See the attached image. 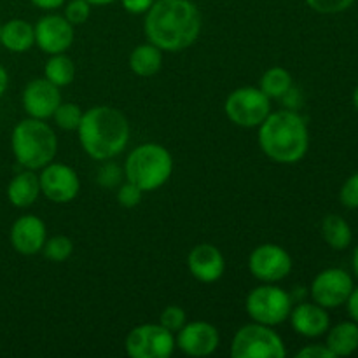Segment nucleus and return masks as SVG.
I'll return each mask as SVG.
<instances>
[{
	"mask_svg": "<svg viewBox=\"0 0 358 358\" xmlns=\"http://www.w3.org/2000/svg\"><path fill=\"white\" fill-rule=\"evenodd\" d=\"M41 192L52 203H70L77 198L80 189V180L76 171L62 163H49L42 168L38 175Z\"/></svg>",
	"mask_w": 358,
	"mask_h": 358,
	"instance_id": "nucleus-12",
	"label": "nucleus"
},
{
	"mask_svg": "<svg viewBox=\"0 0 358 358\" xmlns=\"http://www.w3.org/2000/svg\"><path fill=\"white\" fill-rule=\"evenodd\" d=\"M352 266H353V273H355L357 278H358V247L355 248V252H353V261H352Z\"/></svg>",
	"mask_w": 358,
	"mask_h": 358,
	"instance_id": "nucleus-39",
	"label": "nucleus"
},
{
	"mask_svg": "<svg viewBox=\"0 0 358 358\" xmlns=\"http://www.w3.org/2000/svg\"><path fill=\"white\" fill-rule=\"evenodd\" d=\"M327 348L334 357H348L358 350V324L357 322H341V324L329 327Z\"/></svg>",
	"mask_w": 358,
	"mask_h": 358,
	"instance_id": "nucleus-21",
	"label": "nucleus"
},
{
	"mask_svg": "<svg viewBox=\"0 0 358 358\" xmlns=\"http://www.w3.org/2000/svg\"><path fill=\"white\" fill-rule=\"evenodd\" d=\"M38 194H41V182L34 170L21 171L7 185V198H9L10 205H14L16 208L31 206L38 199Z\"/></svg>",
	"mask_w": 358,
	"mask_h": 358,
	"instance_id": "nucleus-19",
	"label": "nucleus"
},
{
	"mask_svg": "<svg viewBox=\"0 0 358 358\" xmlns=\"http://www.w3.org/2000/svg\"><path fill=\"white\" fill-rule=\"evenodd\" d=\"M30 2L42 10H52L62 7L65 3V0H30Z\"/></svg>",
	"mask_w": 358,
	"mask_h": 358,
	"instance_id": "nucleus-37",
	"label": "nucleus"
},
{
	"mask_svg": "<svg viewBox=\"0 0 358 358\" xmlns=\"http://www.w3.org/2000/svg\"><path fill=\"white\" fill-rule=\"evenodd\" d=\"M145 37L161 51H182L201 31V13L191 0H154L145 13Z\"/></svg>",
	"mask_w": 358,
	"mask_h": 358,
	"instance_id": "nucleus-1",
	"label": "nucleus"
},
{
	"mask_svg": "<svg viewBox=\"0 0 358 358\" xmlns=\"http://www.w3.org/2000/svg\"><path fill=\"white\" fill-rule=\"evenodd\" d=\"M259 145L276 163H297L306 156L310 147L306 122L292 110L273 112L259 126Z\"/></svg>",
	"mask_w": 358,
	"mask_h": 358,
	"instance_id": "nucleus-3",
	"label": "nucleus"
},
{
	"mask_svg": "<svg viewBox=\"0 0 358 358\" xmlns=\"http://www.w3.org/2000/svg\"><path fill=\"white\" fill-rule=\"evenodd\" d=\"M143 191L135 185L133 182H126V184L119 185L117 189V203L124 208H135L140 201H142Z\"/></svg>",
	"mask_w": 358,
	"mask_h": 358,
	"instance_id": "nucleus-31",
	"label": "nucleus"
},
{
	"mask_svg": "<svg viewBox=\"0 0 358 358\" xmlns=\"http://www.w3.org/2000/svg\"><path fill=\"white\" fill-rule=\"evenodd\" d=\"M245 308H247L248 317L254 322L275 327L290 317L292 296L273 283H264V285L255 287L248 294Z\"/></svg>",
	"mask_w": 358,
	"mask_h": 358,
	"instance_id": "nucleus-7",
	"label": "nucleus"
},
{
	"mask_svg": "<svg viewBox=\"0 0 358 358\" xmlns=\"http://www.w3.org/2000/svg\"><path fill=\"white\" fill-rule=\"evenodd\" d=\"M339 199L346 208H358V171L343 184L341 191H339Z\"/></svg>",
	"mask_w": 358,
	"mask_h": 358,
	"instance_id": "nucleus-32",
	"label": "nucleus"
},
{
	"mask_svg": "<svg viewBox=\"0 0 358 358\" xmlns=\"http://www.w3.org/2000/svg\"><path fill=\"white\" fill-rule=\"evenodd\" d=\"M185 320H187V315H185V311L182 310L180 306H173V304L168 308H164L163 313H161V317H159V324L163 325L164 329H168L170 332H173V334L175 332L180 331V329L187 324Z\"/></svg>",
	"mask_w": 358,
	"mask_h": 358,
	"instance_id": "nucleus-28",
	"label": "nucleus"
},
{
	"mask_svg": "<svg viewBox=\"0 0 358 358\" xmlns=\"http://www.w3.org/2000/svg\"><path fill=\"white\" fill-rule=\"evenodd\" d=\"M308 6L320 14H339L348 10L355 0H306Z\"/></svg>",
	"mask_w": 358,
	"mask_h": 358,
	"instance_id": "nucleus-30",
	"label": "nucleus"
},
{
	"mask_svg": "<svg viewBox=\"0 0 358 358\" xmlns=\"http://www.w3.org/2000/svg\"><path fill=\"white\" fill-rule=\"evenodd\" d=\"M121 178H122V171L117 164L105 163L103 166L98 170L96 180L101 187L112 189V187H115V185L121 184Z\"/></svg>",
	"mask_w": 358,
	"mask_h": 358,
	"instance_id": "nucleus-33",
	"label": "nucleus"
},
{
	"mask_svg": "<svg viewBox=\"0 0 358 358\" xmlns=\"http://www.w3.org/2000/svg\"><path fill=\"white\" fill-rule=\"evenodd\" d=\"M23 108L27 114L34 119H49L52 117L58 105L62 103V93L59 87L49 83L48 79H34L24 86L23 90Z\"/></svg>",
	"mask_w": 358,
	"mask_h": 358,
	"instance_id": "nucleus-15",
	"label": "nucleus"
},
{
	"mask_svg": "<svg viewBox=\"0 0 358 358\" xmlns=\"http://www.w3.org/2000/svg\"><path fill=\"white\" fill-rule=\"evenodd\" d=\"M44 77L58 87L69 86L73 80V77H76V65H73V62L65 52L51 55V58L45 63Z\"/></svg>",
	"mask_w": 358,
	"mask_h": 358,
	"instance_id": "nucleus-25",
	"label": "nucleus"
},
{
	"mask_svg": "<svg viewBox=\"0 0 358 358\" xmlns=\"http://www.w3.org/2000/svg\"><path fill=\"white\" fill-rule=\"evenodd\" d=\"M45 224L37 215H23L10 227V245L21 255H35L45 243Z\"/></svg>",
	"mask_w": 358,
	"mask_h": 358,
	"instance_id": "nucleus-17",
	"label": "nucleus"
},
{
	"mask_svg": "<svg viewBox=\"0 0 358 358\" xmlns=\"http://www.w3.org/2000/svg\"><path fill=\"white\" fill-rule=\"evenodd\" d=\"M285 355L282 338L269 325L257 322L243 325L231 343L233 358H283Z\"/></svg>",
	"mask_w": 358,
	"mask_h": 358,
	"instance_id": "nucleus-6",
	"label": "nucleus"
},
{
	"mask_svg": "<svg viewBox=\"0 0 358 358\" xmlns=\"http://www.w3.org/2000/svg\"><path fill=\"white\" fill-rule=\"evenodd\" d=\"M0 44L10 52H24L35 44V28L28 21L9 20L0 24Z\"/></svg>",
	"mask_w": 358,
	"mask_h": 358,
	"instance_id": "nucleus-20",
	"label": "nucleus"
},
{
	"mask_svg": "<svg viewBox=\"0 0 358 358\" xmlns=\"http://www.w3.org/2000/svg\"><path fill=\"white\" fill-rule=\"evenodd\" d=\"M42 252H44V257L48 259V261L63 262L72 255L73 243L70 238L58 234V236H52L49 238V240H45Z\"/></svg>",
	"mask_w": 358,
	"mask_h": 358,
	"instance_id": "nucleus-26",
	"label": "nucleus"
},
{
	"mask_svg": "<svg viewBox=\"0 0 358 358\" xmlns=\"http://www.w3.org/2000/svg\"><path fill=\"white\" fill-rule=\"evenodd\" d=\"M175 336L161 324H143L126 338V353L131 358H168L175 352Z\"/></svg>",
	"mask_w": 358,
	"mask_h": 358,
	"instance_id": "nucleus-9",
	"label": "nucleus"
},
{
	"mask_svg": "<svg viewBox=\"0 0 358 358\" xmlns=\"http://www.w3.org/2000/svg\"><path fill=\"white\" fill-rule=\"evenodd\" d=\"M35 44L48 55L65 52L73 42V24L65 16L48 14L35 24Z\"/></svg>",
	"mask_w": 358,
	"mask_h": 358,
	"instance_id": "nucleus-13",
	"label": "nucleus"
},
{
	"mask_svg": "<svg viewBox=\"0 0 358 358\" xmlns=\"http://www.w3.org/2000/svg\"><path fill=\"white\" fill-rule=\"evenodd\" d=\"M297 358H336L327 345H310L297 352Z\"/></svg>",
	"mask_w": 358,
	"mask_h": 358,
	"instance_id": "nucleus-34",
	"label": "nucleus"
},
{
	"mask_svg": "<svg viewBox=\"0 0 358 358\" xmlns=\"http://www.w3.org/2000/svg\"><path fill=\"white\" fill-rule=\"evenodd\" d=\"M346 308H348V315L352 317V320L358 324V287H353L352 294L346 301Z\"/></svg>",
	"mask_w": 358,
	"mask_h": 358,
	"instance_id": "nucleus-36",
	"label": "nucleus"
},
{
	"mask_svg": "<svg viewBox=\"0 0 358 358\" xmlns=\"http://www.w3.org/2000/svg\"><path fill=\"white\" fill-rule=\"evenodd\" d=\"M248 269L255 278L264 283L282 282L292 271V257L280 245H259L250 254Z\"/></svg>",
	"mask_w": 358,
	"mask_h": 358,
	"instance_id": "nucleus-10",
	"label": "nucleus"
},
{
	"mask_svg": "<svg viewBox=\"0 0 358 358\" xmlns=\"http://www.w3.org/2000/svg\"><path fill=\"white\" fill-rule=\"evenodd\" d=\"M271 114V98L261 87H238L227 96L226 115L233 124L241 128H255Z\"/></svg>",
	"mask_w": 358,
	"mask_h": 358,
	"instance_id": "nucleus-8",
	"label": "nucleus"
},
{
	"mask_svg": "<svg viewBox=\"0 0 358 358\" xmlns=\"http://www.w3.org/2000/svg\"><path fill=\"white\" fill-rule=\"evenodd\" d=\"M220 334L208 322H191L177 332L175 345L189 357H208L219 348Z\"/></svg>",
	"mask_w": 358,
	"mask_h": 358,
	"instance_id": "nucleus-14",
	"label": "nucleus"
},
{
	"mask_svg": "<svg viewBox=\"0 0 358 358\" xmlns=\"http://www.w3.org/2000/svg\"><path fill=\"white\" fill-rule=\"evenodd\" d=\"M7 86H9V76H7V70L0 65V98L6 94Z\"/></svg>",
	"mask_w": 358,
	"mask_h": 358,
	"instance_id": "nucleus-38",
	"label": "nucleus"
},
{
	"mask_svg": "<svg viewBox=\"0 0 358 358\" xmlns=\"http://www.w3.org/2000/svg\"><path fill=\"white\" fill-rule=\"evenodd\" d=\"M84 112L80 110V107L77 103H72V101H66V103H59L58 108L55 110L52 117H55V122L65 131H73V129L79 128L80 119H83Z\"/></svg>",
	"mask_w": 358,
	"mask_h": 358,
	"instance_id": "nucleus-27",
	"label": "nucleus"
},
{
	"mask_svg": "<svg viewBox=\"0 0 358 358\" xmlns=\"http://www.w3.org/2000/svg\"><path fill=\"white\" fill-rule=\"evenodd\" d=\"M122 7L131 14H145L154 3V0H121Z\"/></svg>",
	"mask_w": 358,
	"mask_h": 358,
	"instance_id": "nucleus-35",
	"label": "nucleus"
},
{
	"mask_svg": "<svg viewBox=\"0 0 358 358\" xmlns=\"http://www.w3.org/2000/svg\"><path fill=\"white\" fill-rule=\"evenodd\" d=\"M292 329L303 338H320L331 327L327 310L317 303H301L290 311Z\"/></svg>",
	"mask_w": 358,
	"mask_h": 358,
	"instance_id": "nucleus-18",
	"label": "nucleus"
},
{
	"mask_svg": "<svg viewBox=\"0 0 358 358\" xmlns=\"http://www.w3.org/2000/svg\"><path fill=\"white\" fill-rule=\"evenodd\" d=\"M77 133L87 156L96 161H108L128 145L129 124L121 110L100 105L84 112Z\"/></svg>",
	"mask_w": 358,
	"mask_h": 358,
	"instance_id": "nucleus-2",
	"label": "nucleus"
},
{
	"mask_svg": "<svg viewBox=\"0 0 358 358\" xmlns=\"http://www.w3.org/2000/svg\"><path fill=\"white\" fill-rule=\"evenodd\" d=\"M86 2H90L91 6H108V3L115 2V0H86Z\"/></svg>",
	"mask_w": 358,
	"mask_h": 358,
	"instance_id": "nucleus-40",
	"label": "nucleus"
},
{
	"mask_svg": "<svg viewBox=\"0 0 358 358\" xmlns=\"http://www.w3.org/2000/svg\"><path fill=\"white\" fill-rule=\"evenodd\" d=\"M187 268L198 282L213 283L222 278L226 261L219 248L210 243H201L189 252Z\"/></svg>",
	"mask_w": 358,
	"mask_h": 358,
	"instance_id": "nucleus-16",
	"label": "nucleus"
},
{
	"mask_svg": "<svg viewBox=\"0 0 358 358\" xmlns=\"http://www.w3.org/2000/svg\"><path fill=\"white\" fill-rule=\"evenodd\" d=\"M161 66H163V51L150 42L136 45L129 55V69L140 77L154 76L159 72Z\"/></svg>",
	"mask_w": 358,
	"mask_h": 358,
	"instance_id": "nucleus-22",
	"label": "nucleus"
},
{
	"mask_svg": "<svg viewBox=\"0 0 358 358\" xmlns=\"http://www.w3.org/2000/svg\"><path fill=\"white\" fill-rule=\"evenodd\" d=\"M10 147L17 163L27 170H42L56 156L58 140L42 119L28 117L17 122L10 135Z\"/></svg>",
	"mask_w": 358,
	"mask_h": 358,
	"instance_id": "nucleus-4",
	"label": "nucleus"
},
{
	"mask_svg": "<svg viewBox=\"0 0 358 358\" xmlns=\"http://www.w3.org/2000/svg\"><path fill=\"white\" fill-rule=\"evenodd\" d=\"M173 171V157L159 143H142L129 152L124 175L143 192L156 191L168 182Z\"/></svg>",
	"mask_w": 358,
	"mask_h": 358,
	"instance_id": "nucleus-5",
	"label": "nucleus"
},
{
	"mask_svg": "<svg viewBox=\"0 0 358 358\" xmlns=\"http://www.w3.org/2000/svg\"><path fill=\"white\" fill-rule=\"evenodd\" d=\"M353 105H355V108L358 110V84H357L355 91H353Z\"/></svg>",
	"mask_w": 358,
	"mask_h": 358,
	"instance_id": "nucleus-41",
	"label": "nucleus"
},
{
	"mask_svg": "<svg viewBox=\"0 0 358 358\" xmlns=\"http://www.w3.org/2000/svg\"><path fill=\"white\" fill-rule=\"evenodd\" d=\"M322 236L325 243L334 250H346L352 245L353 233L350 224L341 215L331 213L322 222Z\"/></svg>",
	"mask_w": 358,
	"mask_h": 358,
	"instance_id": "nucleus-23",
	"label": "nucleus"
},
{
	"mask_svg": "<svg viewBox=\"0 0 358 358\" xmlns=\"http://www.w3.org/2000/svg\"><path fill=\"white\" fill-rule=\"evenodd\" d=\"M90 14L91 3L86 2V0H70L65 7V17L73 27L86 23L90 20Z\"/></svg>",
	"mask_w": 358,
	"mask_h": 358,
	"instance_id": "nucleus-29",
	"label": "nucleus"
},
{
	"mask_svg": "<svg viewBox=\"0 0 358 358\" xmlns=\"http://www.w3.org/2000/svg\"><path fill=\"white\" fill-rule=\"evenodd\" d=\"M259 87L269 98H283L292 90V76L283 66H273L262 73Z\"/></svg>",
	"mask_w": 358,
	"mask_h": 358,
	"instance_id": "nucleus-24",
	"label": "nucleus"
},
{
	"mask_svg": "<svg viewBox=\"0 0 358 358\" xmlns=\"http://www.w3.org/2000/svg\"><path fill=\"white\" fill-rule=\"evenodd\" d=\"M353 287L355 285L350 273L339 268H329L315 276L311 283V297L313 303L320 304L325 310H334L346 304Z\"/></svg>",
	"mask_w": 358,
	"mask_h": 358,
	"instance_id": "nucleus-11",
	"label": "nucleus"
}]
</instances>
